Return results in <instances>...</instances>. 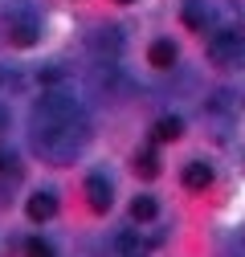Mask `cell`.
Here are the masks:
<instances>
[{
	"instance_id": "cell-1",
	"label": "cell",
	"mask_w": 245,
	"mask_h": 257,
	"mask_svg": "<svg viewBox=\"0 0 245 257\" xmlns=\"http://www.w3.org/2000/svg\"><path fill=\"white\" fill-rule=\"evenodd\" d=\"M90 126L86 114L82 118H66V122H33V147L49 159V164H70V159L86 147Z\"/></svg>"
},
{
	"instance_id": "cell-2",
	"label": "cell",
	"mask_w": 245,
	"mask_h": 257,
	"mask_svg": "<svg viewBox=\"0 0 245 257\" xmlns=\"http://www.w3.org/2000/svg\"><path fill=\"white\" fill-rule=\"evenodd\" d=\"M208 57L221 70H245V37L237 29H217L208 37Z\"/></svg>"
},
{
	"instance_id": "cell-3",
	"label": "cell",
	"mask_w": 245,
	"mask_h": 257,
	"mask_svg": "<svg viewBox=\"0 0 245 257\" xmlns=\"http://www.w3.org/2000/svg\"><path fill=\"white\" fill-rule=\"evenodd\" d=\"M66 118H82V102L66 90H45L33 102V122H66Z\"/></svg>"
},
{
	"instance_id": "cell-4",
	"label": "cell",
	"mask_w": 245,
	"mask_h": 257,
	"mask_svg": "<svg viewBox=\"0 0 245 257\" xmlns=\"http://www.w3.org/2000/svg\"><path fill=\"white\" fill-rule=\"evenodd\" d=\"M5 29H9V41L13 45H33L37 37H41V17H37V9L33 5H13L9 13H5Z\"/></svg>"
},
{
	"instance_id": "cell-5",
	"label": "cell",
	"mask_w": 245,
	"mask_h": 257,
	"mask_svg": "<svg viewBox=\"0 0 245 257\" xmlns=\"http://www.w3.org/2000/svg\"><path fill=\"white\" fill-rule=\"evenodd\" d=\"M86 200H90L94 212H106V208L114 204V188H110V180H106L102 172H90V176H86Z\"/></svg>"
},
{
	"instance_id": "cell-6",
	"label": "cell",
	"mask_w": 245,
	"mask_h": 257,
	"mask_svg": "<svg viewBox=\"0 0 245 257\" xmlns=\"http://www.w3.org/2000/svg\"><path fill=\"white\" fill-rule=\"evenodd\" d=\"M25 212H29V220L45 224V220H53V212H57V196H53L49 188H45V192H33L29 204H25Z\"/></svg>"
},
{
	"instance_id": "cell-7",
	"label": "cell",
	"mask_w": 245,
	"mask_h": 257,
	"mask_svg": "<svg viewBox=\"0 0 245 257\" xmlns=\"http://www.w3.org/2000/svg\"><path fill=\"white\" fill-rule=\"evenodd\" d=\"M212 184V168L204 164V159H192V164H184V188H208Z\"/></svg>"
},
{
	"instance_id": "cell-8",
	"label": "cell",
	"mask_w": 245,
	"mask_h": 257,
	"mask_svg": "<svg viewBox=\"0 0 245 257\" xmlns=\"http://www.w3.org/2000/svg\"><path fill=\"white\" fill-rule=\"evenodd\" d=\"M114 245H118V253H122V257H143V253H147V241H143L139 233H131V229H122Z\"/></svg>"
},
{
	"instance_id": "cell-9",
	"label": "cell",
	"mask_w": 245,
	"mask_h": 257,
	"mask_svg": "<svg viewBox=\"0 0 245 257\" xmlns=\"http://www.w3.org/2000/svg\"><path fill=\"white\" fill-rule=\"evenodd\" d=\"M147 57H151V66H156V70H168L172 61H176V45L172 41H156V45L147 49Z\"/></svg>"
},
{
	"instance_id": "cell-10",
	"label": "cell",
	"mask_w": 245,
	"mask_h": 257,
	"mask_svg": "<svg viewBox=\"0 0 245 257\" xmlns=\"http://www.w3.org/2000/svg\"><path fill=\"white\" fill-rule=\"evenodd\" d=\"M204 21H208L204 0H188V5H184V25L188 29H204Z\"/></svg>"
},
{
	"instance_id": "cell-11",
	"label": "cell",
	"mask_w": 245,
	"mask_h": 257,
	"mask_svg": "<svg viewBox=\"0 0 245 257\" xmlns=\"http://www.w3.org/2000/svg\"><path fill=\"white\" fill-rule=\"evenodd\" d=\"M180 131H184V122H180L176 114H168V118H160V122H156V139H160V143L180 139Z\"/></svg>"
},
{
	"instance_id": "cell-12",
	"label": "cell",
	"mask_w": 245,
	"mask_h": 257,
	"mask_svg": "<svg viewBox=\"0 0 245 257\" xmlns=\"http://www.w3.org/2000/svg\"><path fill=\"white\" fill-rule=\"evenodd\" d=\"M156 212H160V204L151 196H135L131 200V220H156Z\"/></svg>"
},
{
	"instance_id": "cell-13",
	"label": "cell",
	"mask_w": 245,
	"mask_h": 257,
	"mask_svg": "<svg viewBox=\"0 0 245 257\" xmlns=\"http://www.w3.org/2000/svg\"><path fill=\"white\" fill-rule=\"evenodd\" d=\"M135 172H143V176H156V172H160V159H156V151H151V147L135 155Z\"/></svg>"
},
{
	"instance_id": "cell-14",
	"label": "cell",
	"mask_w": 245,
	"mask_h": 257,
	"mask_svg": "<svg viewBox=\"0 0 245 257\" xmlns=\"http://www.w3.org/2000/svg\"><path fill=\"white\" fill-rule=\"evenodd\" d=\"M0 176H21V159L0 147Z\"/></svg>"
},
{
	"instance_id": "cell-15",
	"label": "cell",
	"mask_w": 245,
	"mask_h": 257,
	"mask_svg": "<svg viewBox=\"0 0 245 257\" xmlns=\"http://www.w3.org/2000/svg\"><path fill=\"white\" fill-rule=\"evenodd\" d=\"M25 257H53V245H45V241H29V245H25Z\"/></svg>"
},
{
	"instance_id": "cell-16",
	"label": "cell",
	"mask_w": 245,
	"mask_h": 257,
	"mask_svg": "<svg viewBox=\"0 0 245 257\" xmlns=\"http://www.w3.org/2000/svg\"><path fill=\"white\" fill-rule=\"evenodd\" d=\"M0 86L17 90V86H21V74H17V70H5V66H0Z\"/></svg>"
},
{
	"instance_id": "cell-17",
	"label": "cell",
	"mask_w": 245,
	"mask_h": 257,
	"mask_svg": "<svg viewBox=\"0 0 245 257\" xmlns=\"http://www.w3.org/2000/svg\"><path fill=\"white\" fill-rule=\"evenodd\" d=\"M5 126H9V106L0 102V131H5Z\"/></svg>"
},
{
	"instance_id": "cell-18",
	"label": "cell",
	"mask_w": 245,
	"mask_h": 257,
	"mask_svg": "<svg viewBox=\"0 0 245 257\" xmlns=\"http://www.w3.org/2000/svg\"><path fill=\"white\" fill-rule=\"evenodd\" d=\"M122 5H131V0H122Z\"/></svg>"
}]
</instances>
